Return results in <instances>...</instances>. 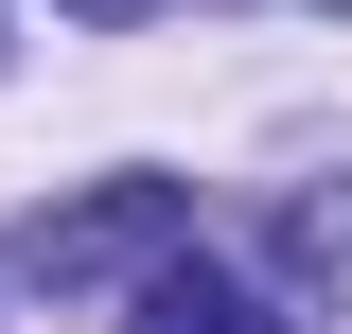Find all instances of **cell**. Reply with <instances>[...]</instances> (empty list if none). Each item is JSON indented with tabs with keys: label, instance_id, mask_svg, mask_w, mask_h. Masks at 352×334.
I'll list each match as a JSON object with an SVG mask.
<instances>
[{
	"label": "cell",
	"instance_id": "1",
	"mask_svg": "<svg viewBox=\"0 0 352 334\" xmlns=\"http://www.w3.org/2000/svg\"><path fill=\"white\" fill-rule=\"evenodd\" d=\"M159 247H194V194H176V176H106V194H71V211H36V229H18V282L106 299V282H141Z\"/></svg>",
	"mask_w": 352,
	"mask_h": 334
},
{
	"label": "cell",
	"instance_id": "2",
	"mask_svg": "<svg viewBox=\"0 0 352 334\" xmlns=\"http://www.w3.org/2000/svg\"><path fill=\"white\" fill-rule=\"evenodd\" d=\"M124 334H282V317H264V299L229 282V264L159 247V264H141V299H124Z\"/></svg>",
	"mask_w": 352,
	"mask_h": 334
},
{
	"label": "cell",
	"instance_id": "3",
	"mask_svg": "<svg viewBox=\"0 0 352 334\" xmlns=\"http://www.w3.org/2000/svg\"><path fill=\"white\" fill-rule=\"evenodd\" d=\"M71 18H159V0H71Z\"/></svg>",
	"mask_w": 352,
	"mask_h": 334
}]
</instances>
